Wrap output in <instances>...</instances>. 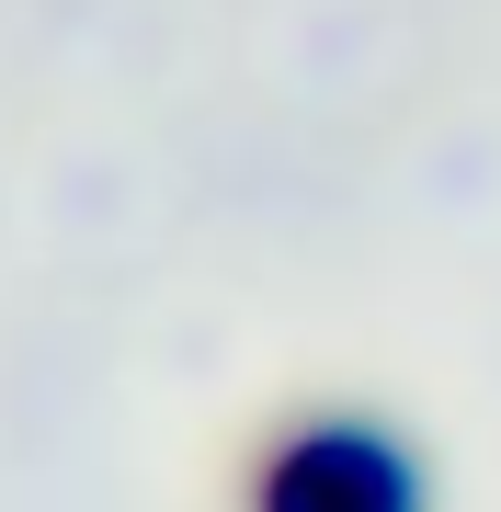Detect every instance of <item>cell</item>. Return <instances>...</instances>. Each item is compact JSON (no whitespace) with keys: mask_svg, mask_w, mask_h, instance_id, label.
Masks as SVG:
<instances>
[{"mask_svg":"<svg viewBox=\"0 0 501 512\" xmlns=\"http://www.w3.org/2000/svg\"><path fill=\"white\" fill-rule=\"evenodd\" d=\"M251 512H422L410 456L365 421H297V433L262 456Z\"/></svg>","mask_w":501,"mask_h":512,"instance_id":"6da1fadb","label":"cell"}]
</instances>
